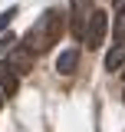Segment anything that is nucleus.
Segmentation results:
<instances>
[{"label":"nucleus","mask_w":125,"mask_h":132,"mask_svg":"<svg viewBox=\"0 0 125 132\" xmlns=\"http://www.w3.org/2000/svg\"><path fill=\"white\" fill-rule=\"evenodd\" d=\"M0 106H3V96H0Z\"/></svg>","instance_id":"9b49d317"},{"label":"nucleus","mask_w":125,"mask_h":132,"mask_svg":"<svg viewBox=\"0 0 125 132\" xmlns=\"http://www.w3.org/2000/svg\"><path fill=\"white\" fill-rule=\"evenodd\" d=\"M122 66H125V40L115 43V46L105 53V69H109V73H119Z\"/></svg>","instance_id":"423d86ee"},{"label":"nucleus","mask_w":125,"mask_h":132,"mask_svg":"<svg viewBox=\"0 0 125 132\" xmlns=\"http://www.w3.org/2000/svg\"><path fill=\"white\" fill-rule=\"evenodd\" d=\"M7 66L13 69L16 79H20V76H26V73L33 69V53H30L26 46H13V50H10V60H7Z\"/></svg>","instance_id":"20e7f679"},{"label":"nucleus","mask_w":125,"mask_h":132,"mask_svg":"<svg viewBox=\"0 0 125 132\" xmlns=\"http://www.w3.org/2000/svg\"><path fill=\"white\" fill-rule=\"evenodd\" d=\"M115 36H119V43L125 40V3H122V10H119V20H115Z\"/></svg>","instance_id":"6e6552de"},{"label":"nucleus","mask_w":125,"mask_h":132,"mask_svg":"<svg viewBox=\"0 0 125 132\" xmlns=\"http://www.w3.org/2000/svg\"><path fill=\"white\" fill-rule=\"evenodd\" d=\"M105 30H109V13L105 10H95L92 20H89V27H86V33H82V40H86V46L95 50L102 40H105Z\"/></svg>","instance_id":"7ed1b4c3"},{"label":"nucleus","mask_w":125,"mask_h":132,"mask_svg":"<svg viewBox=\"0 0 125 132\" xmlns=\"http://www.w3.org/2000/svg\"><path fill=\"white\" fill-rule=\"evenodd\" d=\"M92 13H95L92 0H73V13H69V30H73V36L82 40V33H86V27H89Z\"/></svg>","instance_id":"f03ea898"},{"label":"nucleus","mask_w":125,"mask_h":132,"mask_svg":"<svg viewBox=\"0 0 125 132\" xmlns=\"http://www.w3.org/2000/svg\"><path fill=\"white\" fill-rule=\"evenodd\" d=\"M20 79H16V73L7 66V60H0V96H13Z\"/></svg>","instance_id":"39448f33"},{"label":"nucleus","mask_w":125,"mask_h":132,"mask_svg":"<svg viewBox=\"0 0 125 132\" xmlns=\"http://www.w3.org/2000/svg\"><path fill=\"white\" fill-rule=\"evenodd\" d=\"M13 40H16L13 33H7V36H3V40H0V50H13Z\"/></svg>","instance_id":"9d476101"},{"label":"nucleus","mask_w":125,"mask_h":132,"mask_svg":"<svg viewBox=\"0 0 125 132\" xmlns=\"http://www.w3.org/2000/svg\"><path fill=\"white\" fill-rule=\"evenodd\" d=\"M76 63H79V50L76 46H73V50H62L59 60H56V69H59L62 76H69V73L76 69Z\"/></svg>","instance_id":"0eeeda50"},{"label":"nucleus","mask_w":125,"mask_h":132,"mask_svg":"<svg viewBox=\"0 0 125 132\" xmlns=\"http://www.w3.org/2000/svg\"><path fill=\"white\" fill-rule=\"evenodd\" d=\"M16 16V7H7V10H3V13H0V33L7 30V23H10V20H13Z\"/></svg>","instance_id":"1a4fd4ad"},{"label":"nucleus","mask_w":125,"mask_h":132,"mask_svg":"<svg viewBox=\"0 0 125 132\" xmlns=\"http://www.w3.org/2000/svg\"><path fill=\"white\" fill-rule=\"evenodd\" d=\"M59 33H62V13L59 10H46V13L26 30V43H23V46L30 50L33 56H36V53H46V50L59 40Z\"/></svg>","instance_id":"f257e3e1"}]
</instances>
